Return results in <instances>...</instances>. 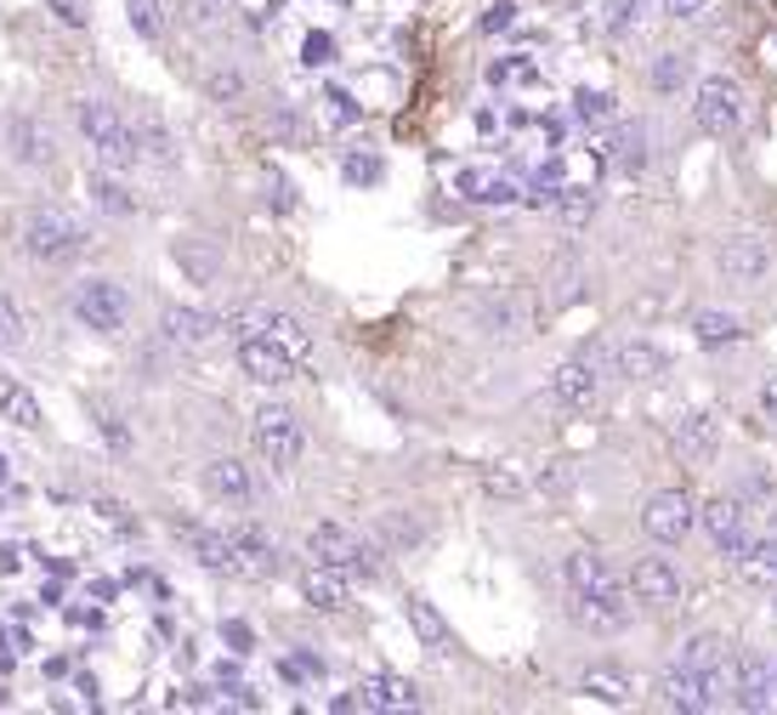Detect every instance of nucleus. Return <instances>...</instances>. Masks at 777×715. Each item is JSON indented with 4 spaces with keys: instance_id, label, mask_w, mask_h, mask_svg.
I'll return each instance as SVG.
<instances>
[{
    "instance_id": "32",
    "label": "nucleus",
    "mask_w": 777,
    "mask_h": 715,
    "mask_svg": "<svg viewBox=\"0 0 777 715\" xmlns=\"http://www.w3.org/2000/svg\"><path fill=\"white\" fill-rule=\"evenodd\" d=\"M579 693L596 699V704H630L635 699V681L624 670H585L579 676Z\"/></svg>"
},
{
    "instance_id": "16",
    "label": "nucleus",
    "mask_w": 777,
    "mask_h": 715,
    "mask_svg": "<svg viewBox=\"0 0 777 715\" xmlns=\"http://www.w3.org/2000/svg\"><path fill=\"white\" fill-rule=\"evenodd\" d=\"M239 364H245V375L256 386H284V381H295L301 358L284 341H273V336H250V341H239Z\"/></svg>"
},
{
    "instance_id": "9",
    "label": "nucleus",
    "mask_w": 777,
    "mask_h": 715,
    "mask_svg": "<svg viewBox=\"0 0 777 715\" xmlns=\"http://www.w3.org/2000/svg\"><path fill=\"white\" fill-rule=\"evenodd\" d=\"M653 693H658V704H669V710H682V715H709L721 704V688L709 676H698L687 659H669L658 676H653Z\"/></svg>"
},
{
    "instance_id": "26",
    "label": "nucleus",
    "mask_w": 777,
    "mask_h": 715,
    "mask_svg": "<svg viewBox=\"0 0 777 715\" xmlns=\"http://www.w3.org/2000/svg\"><path fill=\"white\" fill-rule=\"evenodd\" d=\"M641 143H648V132H641L635 120H619L613 132L596 143V159L601 166H619V171H641Z\"/></svg>"
},
{
    "instance_id": "3",
    "label": "nucleus",
    "mask_w": 777,
    "mask_h": 715,
    "mask_svg": "<svg viewBox=\"0 0 777 715\" xmlns=\"http://www.w3.org/2000/svg\"><path fill=\"white\" fill-rule=\"evenodd\" d=\"M307 557L324 563V568H341L347 579H381V568H386L392 551H386L381 540L347 529V523H318V529L307 534Z\"/></svg>"
},
{
    "instance_id": "47",
    "label": "nucleus",
    "mask_w": 777,
    "mask_h": 715,
    "mask_svg": "<svg viewBox=\"0 0 777 715\" xmlns=\"http://www.w3.org/2000/svg\"><path fill=\"white\" fill-rule=\"evenodd\" d=\"M648 80L658 86V91H669V86H682V57H658V69H648Z\"/></svg>"
},
{
    "instance_id": "23",
    "label": "nucleus",
    "mask_w": 777,
    "mask_h": 715,
    "mask_svg": "<svg viewBox=\"0 0 777 715\" xmlns=\"http://www.w3.org/2000/svg\"><path fill=\"white\" fill-rule=\"evenodd\" d=\"M301 597H307V608H318V613H341V608L352 602V579H347L341 568L313 563L307 579H301Z\"/></svg>"
},
{
    "instance_id": "44",
    "label": "nucleus",
    "mask_w": 777,
    "mask_h": 715,
    "mask_svg": "<svg viewBox=\"0 0 777 715\" xmlns=\"http://www.w3.org/2000/svg\"><path fill=\"white\" fill-rule=\"evenodd\" d=\"M46 7H52L57 23H69V29H86L91 23V0H46Z\"/></svg>"
},
{
    "instance_id": "2",
    "label": "nucleus",
    "mask_w": 777,
    "mask_h": 715,
    "mask_svg": "<svg viewBox=\"0 0 777 715\" xmlns=\"http://www.w3.org/2000/svg\"><path fill=\"white\" fill-rule=\"evenodd\" d=\"M75 125H80V137H86V148L97 154V166H103V171H131L143 159L137 125H131L114 103H103V97H80Z\"/></svg>"
},
{
    "instance_id": "6",
    "label": "nucleus",
    "mask_w": 777,
    "mask_h": 715,
    "mask_svg": "<svg viewBox=\"0 0 777 715\" xmlns=\"http://www.w3.org/2000/svg\"><path fill=\"white\" fill-rule=\"evenodd\" d=\"M69 313H75L80 330H91V336H120L125 324H131V290L114 284V279H86V284H75Z\"/></svg>"
},
{
    "instance_id": "51",
    "label": "nucleus",
    "mask_w": 777,
    "mask_h": 715,
    "mask_svg": "<svg viewBox=\"0 0 777 715\" xmlns=\"http://www.w3.org/2000/svg\"><path fill=\"white\" fill-rule=\"evenodd\" d=\"M222 636L233 642V654H250V647H256V636H250V625H239V620H227V625H222Z\"/></svg>"
},
{
    "instance_id": "33",
    "label": "nucleus",
    "mask_w": 777,
    "mask_h": 715,
    "mask_svg": "<svg viewBox=\"0 0 777 715\" xmlns=\"http://www.w3.org/2000/svg\"><path fill=\"white\" fill-rule=\"evenodd\" d=\"M692 336L703 347H732V341H743V318L737 313H721V307H703L692 318Z\"/></svg>"
},
{
    "instance_id": "34",
    "label": "nucleus",
    "mask_w": 777,
    "mask_h": 715,
    "mask_svg": "<svg viewBox=\"0 0 777 715\" xmlns=\"http://www.w3.org/2000/svg\"><path fill=\"white\" fill-rule=\"evenodd\" d=\"M477 483H483V495H494V500H522V495H528V477H522L511 461H488V466L477 472Z\"/></svg>"
},
{
    "instance_id": "40",
    "label": "nucleus",
    "mask_w": 777,
    "mask_h": 715,
    "mask_svg": "<svg viewBox=\"0 0 777 715\" xmlns=\"http://www.w3.org/2000/svg\"><path fill=\"white\" fill-rule=\"evenodd\" d=\"M23 347H29V324L7 296H0V352H23Z\"/></svg>"
},
{
    "instance_id": "1",
    "label": "nucleus",
    "mask_w": 777,
    "mask_h": 715,
    "mask_svg": "<svg viewBox=\"0 0 777 715\" xmlns=\"http://www.w3.org/2000/svg\"><path fill=\"white\" fill-rule=\"evenodd\" d=\"M562 585L573 602V620H579L590 636H619L630 625V585L607 568V557L596 551H567L562 557Z\"/></svg>"
},
{
    "instance_id": "24",
    "label": "nucleus",
    "mask_w": 777,
    "mask_h": 715,
    "mask_svg": "<svg viewBox=\"0 0 777 715\" xmlns=\"http://www.w3.org/2000/svg\"><path fill=\"white\" fill-rule=\"evenodd\" d=\"M233 545H239V557H245V579H273V574L284 568V557H279V540H273V534H261L256 523L233 529Z\"/></svg>"
},
{
    "instance_id": "17",
    "label": "nucleus",
    "mask_w": 777,
    "mask_h": 715,
    "mask_svg": "<svg viewBox=\"0 0 777 715\" xmlns=\"http://www.w3.org/2000/svg\"><path fill=\"white\" fill-rule=\"evenodd\" d=\"M222 330H227V318H216V313H199V307H165V313H159V336L171 341V347H182V352H193V347L216 341Z\"/></svg>"
},
{
    "instance_id": "50",
    "label": "nucleus",
    "mask_w": 777,
    "mask_h": 715,
    "mask_svg": "<svg viewBox=\"0 0 777 715\" xmlns=\"http://www.w3.org/2000/svg\"><path fill=\"white\" fill-rule=\"evenodd\" d=\"M511 18H517V7H511V0H494V7H488V18H483V29H488V35H499V29H511Z\"/></svg>"
},
{
    "instance_id": "41",
    "label": "nucleus",
    "mask_w": 777,
    "mask_h": 715,
    "mask_svg": "<svg viewBox=\"0 0 777 715\" xmlns=\"http://www.w3.org/2000/svg\"><path fill=\"white\" fill-rule=\"evenodd\" d=\"M635 23H641V0H607V7H601V29H607V35H630Z\"/></svg>"
},
{
    "instance_id": "38",
    "label": "nucleus",
    "mask_w": 777,
    "mask_h": 715,
    "mask_svg": "<svg viewBox=\"0 0 777 715\" xmlns=\"http://www.w3.org/2000/svg\"><path fill=\"white\" fill-rule=\"evenodd\" d=\"M743 579H750V585H777V534L755 540V551L743 557Z\"/></svg>"
},
{
    "instance_id": "42",
    "label": "nucleus",
    "mask_w": 777,
    "mask_h": 715,
    "mask_svg": "<svg viewBox=\"0 0 777 715\" xmlns=\"http://www.w3.org/2000/svg\"><path fill=\"white\" fill-rule=\"evenodd\" d=\"M381 529H386V551H397V545H415L426 529L420 523H409V517H397V511H386L381 517Z\"/></svg>"
},
{
    "instance_id": "53",
    "label": "nucleus",
    "mask_w": 777,
    "mask_h": 715,
    "mask_svg": "<svg viewBox=\"0 0 777 715\" xmlns=\"http://www.w3.org/2000/svg\"><path fill=\"white\" fill-rule=\"evenodd\" d=\"M477 200H483V205H511V200H517V188H511V182H488V188L477 193Z\"/></svg>"
},
{
    "instance_id": "11",
    "label": "nucleus",
    "mask_w": 777,
    "mask_h": 715,
    "mask_svg": "<svg viewBox=\"0 0 777 715\" xmlns=\"http://www.w3.org/2000/svg\"><path fill=\"white\" fill-rule=\"evenodd\" d=\"M716 268H721V279L737 284V290L766 284V273H772V245H766L761 234H727L721 250H716Z\"/></svg>"
},
{
    "instance_id": "27",
    "label": "nucleus",
    "mask_w": 777,
    "mask_h": 715,
    "mask_svg": "<svg viewBox=\"0 0 777 715\" xmlns=\"http://www.w3.org/2000/svg\"><path fill=\"white\" fill-rule=\"evenodd\" d=\"M613 370H619L624 381H658V375L669 370V358H664V347H653V341H619V347H613Z\"/></svg>"
},
{
    "instance_id": "12",
    "label": "nucleus",
    "mask_w": 777,
    "mask_h": 715,
    "mask_svg": "<svg viewBox=\"0 0 777 715\" xmlns=\"http://www.w3.org/2000/svg\"><path fill=\"white\" fill-rule=\"evenodd\" d=\"M669 449H675V461H682L687 472L716 466V454H721V427H716V415H709V409L682 415V420H675V432H669Z\"/></svg>"
},
{
    "instance_id": "46",
    "label": "nucleus",
    "mask_w": 777,
    "mask_h": 715,
    "mask_svg": "<svg viewBox=\"0 0 777 715\" xmlns=\"http://www.w3.org/2000/svg\"><path fill=\"white\" fill-rule=\"evenodd\" d=\"M664 12L675 23H703L709 18V0H664Z\"/></svg>"
},
{
    "instance_id": "45",
    "label": "nucleus",
    "mask_w": 777,
    "mask_h": 715,
    "mask_svg": "<svg viewBox=\"0 0 777 715\" xmlns=\"http://www.w3.org/2000/svg\"><path fill=\"white\" fill-rule=\"evenodd\" d=\"M329 52H335V41L324 35V29H313V35L301 41V63H307V69H324V63H329Z\"/></svg>"
},
{
    "instance_id": "52",
    "label": "nucleus",
    "mask_w": 777,
    "mask_h": 715,
    "mask_svg": "<svg viewBox=\"0 0 777 715\" xmlns=\"http://www.w3.org/2000/svg\"><path fill=\"white\" fill-rule=\"evenodd\" d=\"M755 404H761V415L772 420V427H777V375H766L761 381V393H755Z\"/></svg>"
},
{
    "instance_id": "28",
    "label": "nucleus",
    "mask_w": 777,
    "mask_h": 715,
    "mask_svg": "<svg viewBox=\"0 0 777 715\" xmlns=\"http://www.w3.org/2000/svg\"><path fill=\"white\" fill-rule=\"evenodd\" d=\"M171 256H177V268L193 284H216L222 279V245H211V239H177Z\"/></svg>"
},
{
    "instance_id": "57",
    "label": "nucleus",
    "mask_w": 777,
    "mask_h": 715,
    "mask_svg": "<svg viewBox=\"0 0 777 715\" xmlns=\"http://www.w3.org/2000/svg\"><path fill=\"white\" fill-rule=\"evenodd\" d=\"M7 477H12V466H7V454H0V489H7Z\"/></svg>"
},
{
    "instance_id": "43",
    "label": "nucleus",
    "mask_w": 777,
    "mask_h": 715,
    "mask_svg": "<svg viewBox=\"0 0 777 715\" xmlns=\"http://www.w3.org/2000/svg\"><path fill=\"white\" fill-rule=\"evenodd\" d=\"M341 177L347 182H381V159L375 154H347L341 159Z\"/></svg>"
},
{
    "instance_id": "4",
    "label": "nucleus",
    "mask_w": 777,
    "mask_h": 715,
    "mask_svg": "<svg viewBox=\"0 0 777 715\" xmlns=\"http://www.w3.org/2000/svg\"><path fill=\"white\" fill-rule=\"evenodd\" d=\"M250 443H256V454H261L267 472L290 477V472L301 466V454H307V427H301V420H295L284 404H261V409L250 415Z\"/></svg>"
},
{
    "instance_id": "19",
    "label": "nucleus",
    "mask_w": 777,
    "mask_h": 715,
    "mask_svg": "<svg viewBox=\"0 0 777 715\" xmlns=\"http://www.w3.org/2000/svg\"><path fill=\"white\" fill-rule=\"evenodd\" d=\"M7 148L23 171H46L52 166V125L35 114H12L7 120Z\"/></svg>"
},
{
    "instance_id": "13",
    "label": "nucleus",
    "mask_w": 777,
    "mask_h": 715,
    "mask_svg": "<svg viewBox=\"0 0 777 715\" xmlns=\"http://www.w3.org/2000/svg\"><path fill=\"white\" fill-rule=\"evenodd\" d=\"M624 585H630V597L641 608H658V613L682 608V574L669 568V557H635Z\"/></svg>"
},
{
    "instance_id": "39",
    "label": "nucleus",
    "mask_w": 777,
    "mask_h": 715,
    "mask_svg": "<svg viewBox=\"0 0 777 715\" xmlns=\"http://www.w3.org/2000/svg\"><path fill=\"white\" fill-rule=\"evenodd\" d=\"M573 109H579V120H590V125H613L619 120V97L613 91H573Z\"/></svg>"
},
{
    "instance_id": "5",
    "label": "nucleus",
    "mask_w": 777,
    "mask_h": 715,
    "mask_svg": "<svg viewBox=\"0 0 777 715\" xmlns=\"http://www.w3.org/2000/svg\"><path fill=\"white\" fill-rule=\"evenodd\" d=\"M86 245H91V234H86V222L75 211L41 205V211L23 216V250L35 256V262H75Z\"/></svg>"
},
{
    "instance_id": "7",
    "label": "nucleus",
    "mask_w": 777,
    "mask_h": 715,
    "mask_svg": "<svg viewBox=\"0 0 777 715\" xmlns=\"http://www.w3.org/2000/svg\"><path fill=\"white\" fill-rule=\"evenodd\" d=\"M692 120H698V132H709V137H732V132H743V120H750L743 86H737L732 75H703L698 91H692Z\"/></svg>"
},
{
    "instance_id": "30",
    "label": "nucleus",
    "mask_w": 777,
    "mask_h": 715,
    "mask_svg": "<svg viewBox=\"0 0 777 715\" xmlns=\"http://www.w3.org/2000/svg\"><path fill=\"white\" fill-rule=\"evenodd\" d=\"M131 125H137V143H143V154L154 159V166H177V137L171 132H165V120L154 114V109H137V120H131Z\"/></svg>"
},
{
    "instance_id": "36",
    "label": "nucleus",
    "mask_w": 777,
    "mask_h": 715,
    "mask_svg": "<svg viewBox=\"0 0 777 715\" xmlns=\"http://www.w3.org/2000/svg\"><path fill=\"white\" fill-rule=\"evenodd\" d=\"M125 18H131V29H137L148 46H159L165 29H171V18H165V0H125Z\"/></svg>"
},
{
    "instance_id": "20",
    "label": "nucleus",
    "mask_w": 777,
    "mask_h": 715,
    "mask_svg": "<svg viewBox=\"0 0 777 715\" xmlns=\"http://www.w3.org/2000/svg\"><path fill=\"white\" fill-rule=\"evenodd\" d=\"M732 704L737 710H750V715H761V710H772L777 704V665H766V659H743L737 670H732Z\"/></svg>"
},
{
    "instance_id": "48",
    "label": "nucleus",
    "mask_w": 777,
    "mask_h": 715,
    "mask_svg": "<svg viewBox=\"0 0 777 715\" xmlns=\"http://www.w3.org/2000/svg\"><path fill=\"white\" fill-rule=\"evenodd\" d=\"M324 103H329V125H352V120H358V103H352L347 91H329Z\"/></svg>"
},
{
    "instance_id": "35",
    "label": "nucleus",
    "mask_w": 777,
    "mask_h": 715,
    "mask_svg": "<svg viewBox=\"0 0 777 715\" xmlns=\"http://www.w3.org/2000/svg\"><path fill=\"white\" fill-rule=\"evenodd\" d=\"M86 409L97 415V432H103V438H109V449H114V454H131V449H137V432H131V427H125V415H120L114 404H103V398H91Z\"/></svg>"
},
{
    "instance_id": "31",
    "label": "nucleus",
    "mask_w": 777,
    "mask_h": 715,
    "mask_svg": "<svg viewBox=\"0 0 777 715\" xmlns=\"http://www.w3.org/2000/svg\"><path fill=\"white\" fill-rule=\"evenodd\" d=\"M0 420H12V427H23V432H35L41 427V398L29 393L23 381H0Z\"/></svg>"
},
{
    "instance_id": "14",
    "label": "nucleus",
    "mask_w": 777,
    "mask_h": 715,
    "mask_svg": "<svg viewBox=\"0 0 777 715\" xmlns=\"http://www.w3.org/2000/svg\"><path fill=\"white\" fill-rule=\"evenodd\" d=\"M692 500L682 495V489H658L648 506H641V529H648V540L653 545H682L687 534H692Z\"/></svg>"
},
{
    "instance_id": "29",
    "label": "nucleus",
    "mask_w": 777,
    "mask_h": 715,
    "mask_svg": "<svg viewBox=\"0 0 777 715\" xmlns=\"http://www.w3.org/2000/svg\"><path fill=\"white\" fill-rule=\"evenodd\" d=\"M409 625H415V636H420L426 654H454V636H449V625H443V613H437L426 597H409Z\"/></svg>"
},
{
    "instance_id": "56",
    "label": "nucleus",
    "mask_w": 777,
    "mask_h": 715,
    "mask_svg": "<svg viewBox=\"0 0 777 715\" xmlns=\"http://www.w3.org/2000/svg\"><path fill=\"white\" fill-rule=\"evenodd\" d=\"M295 665L307 670V676H324V659H318V654H307V647H301V654H295Z\"/></svg>"
},
{
    "instance_id": "21",
    "label": "nucleus",
    "mask_w": 777,
    "mask_h": 715,
    "mask_svg": "<svg viewBox=\"0 0 777 715\" xmlns=\"http://www.w3.org/2000/svg\"><path fill=\"white\" fill-rule=\"evenodd\" d=\"M188 551L199 557V568H211V574H227V579H245V557H239V545H233V529H182Z\"/></svg>"
},
{
    "instance_id": "18",
    "label": "nucleus",
    "mask_w": 777,
    "mask_h": 715,
    "mask_svg": "<svg viewBox=\"0 0 777 715\" xmlns=\"http://www.w3.org/2000/svg\"><path fill=\"white\" fill-rule=\"evenodd\" d=\"M352 693H358V710H386V715H397V710H420V704H426L409 676H386V670L363 676Z\"/></svg>"
},
{
    "instance_id": "54",
    "label": "nucleus",
    "mask_w": 777,
    "mask_h": 715,
    "mask_svg": "<svg viewBox=\"0 0 777 715\" xmlns=\"http://www.w3.org/2000/svg\"><path fill=\"white\" fill-rule=\"evenodd\" d=\"M239 91H245L239 75H211V97H216V103H222V97H239Z\"/></svg>"
},
{
    "instance_id": "37",
    "label": "nucleus",
    "mask_w": 777,
    "mask_h": 715,
    "mask_svg": "<svg viewBox=\"0 0 777 715\" xmlns=\"http://www.w3.org/2000/svg\"><path fill=\"white\" fill-rule=\"evenodd\" d=\"M590 216H596V193L590 188H562L556 193V222L567 227V234H579Z\"/></svg>"
},
{
    "instance_id": "22",
    "label": "nucleus",
    "mask_w": 777,
    "mask_h": 715,
    "mask_svg": "<svg viewBox=\"0 0 777 715\" xmlns=\"http://www.w3.org/2000/svg\"><path fill=\"white\" fill-rule=\"evenodd\" d=\"M205 489L227 506H250L256 500V477L245 461H233V454H216V461L205 466Z\"/></svg>"
},
{
    "instance_id": "8",
    "label": "nucleus",
    "mask_w": 777,
    "mask_h": 715,
    "mask_svg": "<svg viewBox=\"0 0 777 715\" xmlns=\"http://www.w3.org/2000/svg\"><path fill=\"white\" fill-rule=\"evenodd\" d=\"M703 534L709 545L721 551V557L743 563L755 551V529H750V500H737V495H716L703 506Z\"/></svg>"
},
{
    "instance_id": "25",
    "label": "nucleus",
    "mask_w": 777,
    "mask_h": 715,
    "mask_svg": "<svg viewBox=\"0 0 777 715\" xmlns=\"http://www.w3.org/2000/svg\"><path fill=\"white\" fill-rule=\"evenodd\" d=\"M86 193H91V205L103 211V216H114V222L137 216V193L120 182V171H103V166H97V171L86 177Z\"/></svg>"
},
{
    "instance_id": "49",
    "label": "nucleus",
    "mask_w": 777,
    "mask_h": 715,
    "mask_svg": "<svg viewBox=\"0 0 777 715\" xmlns=\"http://www.w3.org/2000/svg\"><path fill=\"white\" fill-rule=\"evenodd\" d=\"M97 511H103V517H109V523H114L120 534H137V517H131V511H125L120 500H97Z\"/></svg>"
},
{
    "instance_id": "15",
    "label": "nucleus",
    "mask_w": 777,
    "mask_h": 715,
    "mask_svg": "<svg viewBox=\"0 0 777 715\" xmlns=\"http://www.w3.org/2000/svg\"><path fill=\"white\" fill-rule=\"evenodd\" d=\"M477 324L494 341H522V336H533V307L517 290H494V296L477 302Z\"/></svg>"
},
{
    "instance_id": "58",
    "label": "nucleus",
    "mask_w": 777,
    "mask_h": 715,
    "mask_svg": "<svg viewBox=\"0 0 777 715\" xmlns=\"http://www.w3.org/2000/svg\"><path fill=\"white\" fill-rule=\"evenodd\" d=\"M0 704H7V693H0Z\"/></svg>"
},
{
    "instance_id": "10",
    "label": "nucleus",
    "mask_w": 777,
    "mask_h": 715,
    "mask_svg": "<svg viewBox=\"0 0 777 715\" xmlns=\"http://www.w3.org/2000/svg\"><path fill=\"white\" fill-rule=\"evenodd\" d=\"M551 404L562 415H590L601 404V364L596 358H562L551 370Z\"/></svg>"
},
{
    "instance_id": "55",
    "label": "nucleus",
    "mask_w": 777,
    "mask_h": 715,
    "mask_svg": "<svg viewBox=\"0 0 777 715\" xmlns=\"http://www.w3.org/2000/svg\"><path fill=\"white\" fill-rule=\"evenodd\" d=\"M539 483H545V489H551V495H562V489H567V483H573V472H567V466H551V472H545V477H539Z\"/></svg>"
}]
</instances>
